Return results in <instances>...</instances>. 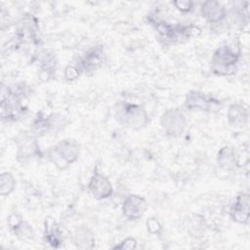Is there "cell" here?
<instances>
[{"label":"cell","mask_w":250,"mask_h":250,"mask_svg":"<svg viewBox=\"0 0 250 250\" xmlns=\"http://www.w3.org/2000/svg\"><path fill=\"white\" fill-rule=\"evenodd\" d=\"M102 55H103V53L101 50L95 49V50L90 51L83 58H81L77 67L79 68V70L81 72L82 71L89 72V71L96 70L102 64V61H103Z\"/></svg>","instance_id":"14"},{"label":"cell","mask_w":250,"mask_h":250,"mask_svg":"<svg viewBox=\"0 0 250 250\" xmlns=\"http://www.w3.org/2000/svg\"><path fill=\"white\" fill-rule=\"evenodd\" d=\"M159 37L164 41L169 42H181L183 40H188L194 32L196 27L192 25H171L163 21H152Z\"/></svg>","instance_id":"4"},{"label":"cell","mask_w":250,"mask_h":250,"mask_svg":"<svg viewBox=\"0 0 250 250\" xmlns=\"http://www.w3.org/2000/svg\"><path fill=\"white\" fill-rule=\"evenodd\" d=\"M240 53L230 45H222L213 54L211 69L218 75H231L235 72Z\"/></svg>","instance_id":"1"},{"label":"cell","mask_w":250,"mask_h":250,"mask_svg":"<svg viewBox=\"0 0 250 250\" xmlns=\"http://www.w3.org/2000/svg\"><path fill=\"white\" fill-rule=\"evenodd\" d=\"M202 17L209 22H219L226 17L225 7L218 1H205L201 5Z\"/></svg>","instance_id":"12"},{"label":"cell","mask_w":250,"mask_h":250,"mask_svg":"<svg viewBox=\"0 0 250 250\" xmlns=\"http://www.w3.org/2000/svg\"><path fill=\"white\" fill-rule=\"evenodd\" d=\"M146 226H147V230L150 233L156 234V233H159L161 230V225L158 222V220L155 218H149L146 222Z\"/></svg>","instance_id":"20"},{"label":"cell","mask_w":250,"mask_h":250,"mask_svg":"<svg viewBox=\"0 0 250 250\" xmlns=\"http://www.w3.org/2000/svg\"><path fill=\"white\" fill-rule=\"evenodd\" d=\"M88 188L92 195L97 199H104L111 195L112 186L106 177L102 175L100 172L95 170Z\"/></svg>","instance_id":"9"},{"label":"cell","mask_w":250,"mask_h":250,"mask_svg":"<svg viewBox=\"0 0 250 250\" xmlns=\"http://www.w3.org/2000/svg\"><path fill=\"white\" fill-rule=\"evenodd\" d=\"M79 151V145L73 140L66 139L51 147L48 151V155L56 166L60 169H65L69 164L77 160Z\"/></svg>","instance_id":"2"},{"label":"cell","mask_w":250,"mask_h":250,"mask_svg":"<svg viewBox=\"0 0 250 250\" xmlns=\"http://www.w3.org/2000/svg\"><path fill=\"white\" fill-rule=\"evenodd\" d=\"M16 181L12 174L4 172L0 176V193L3 196L9 195L15 188Z\"/></svg>","instance_id":"19"},{"label":"cell","mask_w":250,"mask_h":250,"mask_svg":"<svg viewBox=\"0 0 250 250\" xmlns=\"http://www.w3.org/2000/svg\"><path fill=\"white\" fill-rule=\"evenodd\" d=\"M218 164L224 169H233L236 164V156L233 148L229 146H224L220 149L217 155Z\"/></svg>","instance_id":"17"},{"label":"cell","mask_w":250,"mask_h":250,"mask_svg":"<svg viewBox=\"0 0 250 250\" xmlns=\"http://www.w3.org/2000/svg\"><path fill=\"white\" fill-rule=\"evenodd\" d=\"M15 143L18 145V157L28 159L35 156L39 152V146L33 139L32 135H28L26 132L20 133L17 138H15Z\"/></svg>","instance_id":"10"},{"label":"cell","mask_w":250,"mask_h":250,"mask_svg":"<svg viewBox=\"0 0 250 250\" xmlns=\"http://www.w3.org/2000/svg\"><path fill=\"white\" fill-rule=\"evenodd\" d=\"M230 218L238 224H246L249 218V194L240 192L230 208Z\"/></svg>","instance_id":"11"},{"label":"cell","mask_w":250,"mask_h":250,"mask_svg":"<svg viewBox=\"0 0 250 250\" xmlns=\"http://www.w3.org/2000/svg\"><path fill=\"white\" fill-rule=\"evenodd\" d=\"M147 208L146 200L138 194L128 195L122 205L123 215L129 220H138L146 212Z\"/></svg>","instance_id":"8"},{"label":"cell","mask_w":250,"mask_h":250,"mask_svg":"<svg viewBox=\"0 0 250 250\" xmlns=\"http://www.w3.org/2000/svg\"><path fill=\"white\" fill-rule=\"evenodd\" d=\"M116 119L123 126L140 129L147 123V114L141 105L125 103L117 106Z\"/></svg>","instance_id":"3"},{"label":"cell","mask_w":250,"mask_h":250,"mask_svg":"<svg viewBox=\"0 0 250 250\" xmlns=\"http://www.w3.org/2000/svg\"><path fill=\"white\" fill-rule=\"evenodd\" d=\"M8 224L13 229L15 235L21 239H30L33 237V231L31 227L22 219L17 215L13 214L8 219Z\"/></svg>","instance_id":"13"},{"label":"cell","mask_w":250,"mask_h":250,"mask_svg":"<svg viewBox=\"0 0 250 250\" xmlns=\"http://www.w3.org/2000/svg\"><path fill=\"white\" fill-rule=\"evenodd\" d=\"M1 117L7 120L18 119L25 110L21 103L20 102V92L15 93L10 88L2 85L1 91Z\"/></svg>","instance_id":"5"},{"label":"cell","mask_w":250,"mask_h":250,"mask_svg":"<svg viewBox=\"0 0 250 250\" xmlns=\"http://www.w3.org/2000/svg\"><path fill=\"white\" fill-rule=\"evenodd\" d=\"M93 233L85 227H81L76 229L74 234V243L79 248H92L95 244Z\"/></svg>","instance_id":"18"},{"label":"cell","mask_w":250,"mask_h":250,"mask_svg":"<svg viewBox=\"0 0 250 250\" xmlns=\"http://www.w3.org/2000/svg\"><path fill=\"white\" fill-rule=\"evenodd\" d=\"M176 8L182 12H189L192 9L193 6V2L191 1H187V0H183V1H175L173 3Z\"/></svg>","instance_id":"23"},{"label":"cell","mask_w":250,"mask_h":250,"mask_svg":"<svg viewBox=\"0 0 250 250\" xmlns=\"http://www.w3.org/2000/svg\"><path fill=\"white\" fill-rule=\"evenodd\" d=\"M137 247V240L132 237H127L119 245H116L114 248L118 249H134Z\"/></svg>","instance_id":"22"},{"label":"cell","mask_w":250,"mask_h":250,"mask_svg":"<svg viewBox=\"0 0 250 250\" xmlns=\"http://www.w3.org/2000/svg\"><path fill=\"white\" fill-rule=\"evenodd\" d=\"M220 105V101L205 93L191 91L187 95L185 106L189 110H204L210 111L217 109Z\"/></svg>","instance_id":"7"},{"label":"cell","mask_w":250,"mask_h":250,"mask_svg":"<svg viewBox=\"0 0 250 250\" xmlns=\"http://www.w3.org/2000/svg\"><path fill=\"white\" fill-rule=\"evenodd\" d=\"M44 238L46 242H48L51 246L56 248L60 247L62 243V237L60 227L52 218H48L45 221Z\"/></svg>","instance_id":"15"},{"label":"cell","mask_w":250,"mask_h":250,"mask_svg":"<svg viewBox=\"0 0 250 250\" xmlns=\"http://www.w3.org/2000/svg\"><path fill=\"white\" fill-rule=\"evenodd\" d=\"M248 119V110L242 104H231L228 110V120L231 126L241 127Z\"/></svg>","instance_id":"16"},{"label":"cell","mask_w":250,"mask_h":250,"mask_svg":"<svg viewBox=\"0 0 250 250\" xmlns=\"http://www.w3.org/2000/svg\"><path fill=\"white\" fill-rule=\"evenodd\" d=\"M160 124L167 135L178 137L185 131L187 120L180 109L169 108L162 114Z\"/></svg>","instance_id":"6"},{"label":"cell","mask_w":250,"mask_h":250,"mask_svg":"<svg viewBox=\"0 0 250 250\" xmlns=\"http://www.w3.org/2000/svg\"><path fill=\"white\" fill-rule=\"evenodd\" d=\"M80 70L77 66H73V65H68L65 69H64V75H65V78L67 80H73V79H76L79 74H80Z\"/></svg>","instance_id":"21"}]
</instances>
